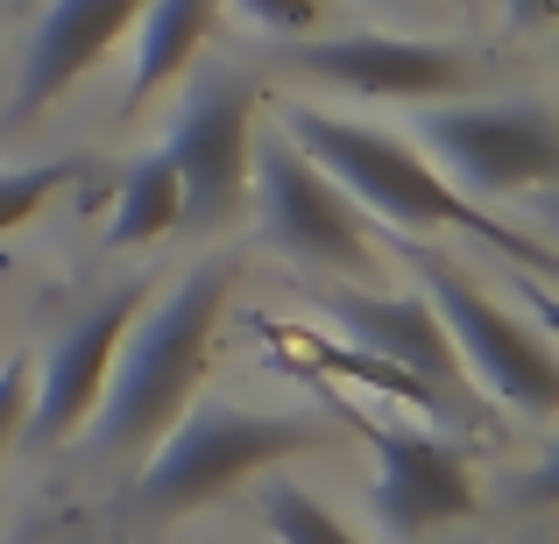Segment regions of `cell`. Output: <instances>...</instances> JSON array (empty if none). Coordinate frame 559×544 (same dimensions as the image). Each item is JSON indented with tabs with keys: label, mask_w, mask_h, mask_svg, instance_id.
Masks as SVG:
<instances>
[{
	"label": "cell",
	"mask_w": 559,
	"mask_h": 544,
	"mask_svg": "<svg viewBox=\"0 0 559 544\" xmlns=\"http://www.w3.org/2000/svg\"><path fill=\"white\" fill-rule=\"evenodd\" d=\"M22 410H28V361L8 354L0 361V460H8V446L22 438Z\"/></svg>",
	"instance_id": "18"
},
{
	"label": "cell",
	"mask_w": 559,
	"mask_h": 544,
	"mask_svg": "<svg viewBox=\"0 0 559 544\" xmlns=\"http://www.w3.org/2000/svg\"><path fill=\"white\" fill-rule=\"evenodd\" d=\"M361 438L376 452V517L390 537L418 544L439 523L475 517L481 488L453 438L425 432V424H382V418H361Z\"/></svg>",
	"instance_id": "9"
},
{
	"label": "cell",
	"mask_w": 559,
	"mask_h": 544,
	"mask_svg": "<svg viewBox=\"0 0 559 544\" xmlns=\"http://www.w3.org/2000/svg\"><path fill=\"white\" fill-rule=\"evenodd\" d=\"M284 135L298 142L382 233L390 227L396 233H467V241H489V247H503V255H518L524 269L546 276L552 255L538 247V233H524L503 205L467 198L411 135H390V128L333 113V107H284Z\"/></svg>",
	"instance_id": "1"
},
{
	"label": "cell",
	"mask_w": 559,
	"mask_h": 544,
	"mask_svg": "<svg viewBox=\"0 0 559 544\" xmlns=\"http://www.w3.org/2000/svg\"><path fill=\"white\" fill-rule=\"evenodd\" d=\"M135 14H142V0H50V8L36 14L22 78H14V121L50 113L57 99L135 28Z\"/></svg>",
	"instance_id": "12"
},
{
	"label": "cell",
	"mask_w": 559,
	"mask_h": 544,
	"mask_svg": "<svg viewBox=\"0 0 559 544\" xmlns=\"http://www.w3.org/2000/svg\"><path fill=\"white\" fill-rule=\"evenodd\" d=\"M170 164L185 184L191 227H227L248 205V149H255V99L234 71H205L170 121Z\"/></svg>",
	"instance_id": "8"
},
{
	"label": "cell",
	"mask_w": 559,
	"mask_h": 544,
	"mask_svg": "<svg viewBox=\"0 0 559 544\" xmlns=\"http://www.w3.org/2000/svg\"><path fill=\"white\" fill-rule=\"evenodd\" d=\"M227 290H234L227 262H199L164 298H142V312L128 318V333H121L107 389H99L93 418H85V432H93L99 452H150L156 438L185 418V403L199 396L205 354H213Z\"/></svg>",
	"instance_id": "2"
},
{
	"label": "cell",
	"mask_w": 559,
	"mask_h": 544,
	"mask_svg": "<svg viewBox=\"0 0 559 544\" xmlns=\"http://www.w3.org/2000/svg\"><path fill=\"white\" fill-rule=\"evenodd\" d=\"M71 178H79V164H71V156H57V164H14V170H0V233L28 227V219H36Z\"/></svg>",
	"instance_id": "16"
},
{
	"label": "cell",
	"mask_w": 559,
	"mask_h": 544,
	"mask_svg": "<svg viewBox=\"0 0 559 544\" xmlns=\"http://www.w3.org/2000/svg\"><path fill=\"white\" fill-rule=\"evenodd\" d=\"M552 8H559V0H503V22L510 28H546Z\"/></svg>",
	"instance_id": "19"
},
{
	"label": "cell",
	"mask_w": 559,
	"mask_h": 544,
	"mask_svg": "<svg viewBox=\"0 0 559 544\" xmlns=\"http://www.w3.org/2000/svg\"><path fill=\"white\" fill-rule=\"evenodd\" d=\"M219 22V0H142L135 14V71H128V113H142L164 85H178L191 71V57L205 50V36H213Z\"/></svg>",
	"instance_id": "13"
},
{
	"label": "cell",
	"mask_w": 559,
	"mask_h": 544,
	"mask_svg": "<svg viewBox=\"0 0 559 544\" xmlns=\"http://www.w3.org/2000/svg\"><path fill=\"white\" fill-rule=\"evenodd\" d=\"M284 64L298 78H319L347 99H376V107H439V99L475 93V57L453 43L425 36H326V43H290Z\"/></svg>",
	"instance_id": "7"
},
{
	"label": "cell",
	"mask_w": 559,
	"mask_h": 544,
	"mask_svg": "<svg viewBox=\"0 0 559 544\" xmlns=\"http://www.w3.org/2000/svg\"><path fill=\"white\" fill-rule=\"evenodd\" d=\"M411 142L481 205L532 198L559 178V128L538 99H439L418 107Z\"/></svg>",
	"instance_id": "5"
},
{
	"label": "cell",
	"mask_w": 559,
	"mask_h": 544,
	"mask_svg": "<svg viewBox=\"0 0 559 544\" xmlns=\"http://www.w3.org/2000/svg\"><path fill=\"white\" fill-rule=\"evenodd\" d=\"M262 523H270L276 544H361L312 488H298V481H270V488H262Z\"/></svg>",
	"instance_id": "15"
},
{
	"label": "cell",
	"mask_w": 559,
	"mask_h": 544,
	"mask_svg": "<svg viewBox=\"0 0 559 544\" xmlns=\"http://www.w3.org/2000/svg\"><path fill=\"white\" fill-rule=\"evenodd\" d=\"M333 0H234V14H241L248 28H262V36L276 43H305L319 22H326Z\"/></svg>",
	"instance_id": "17"
},
{
	"label": "cell",
	"mask_w": 559,
	"mask_h": 544,
	"mask_svg": "<svg viewBox=\"0 0 559 544\" xmlns=\"http://www.w3.org/2000/svg\"><path fill=\"white\" fill-rule=\"evenodd\" d=\"M248 198H255L270 241L284 247L290 262L319 276H376V219L347 198L298 142L276 128V135H255L248 149Z\"/></svg>",
	"instance_id": "6"
},
{
	"label": "cell",
	"mask_w": 559,
	"mask_h": 544,
	"mask_svg": "<svg viewBox=\"0 0 559 544\" xmlns=\"http://www.w3.org/2000/svg\"><path fill=\"white\" fill-rule=\"evenodd\" d=\"M312 446H319V424H305V418H276V410H248V403H185V418L142 460L135 509L170 523L185 509L234 495L241 481L276 474L284 460H298Z\"/></svg>",
	"instance_id": "3"
},
{
	"label": "cell",
	"mask_w": 559,
	"mask_h": 544,
	"mask_svg": "<svg viewBox=\"0 0 559 544\" xmlns=\"http://www.w3.org/2000/svg\"><path fill=\"white\" fill-rule=\"evenodd\" d=\"M142 298H150L142 283L99 298L79 326H64V340L43 354V367H28V410H22L28 446H64V438L85 432V418H93L99 389H107L114 354H121V333H128V318L142 312Z\"/></svg>",
	"instance_id": "10"
},
{
	"label": "cell",
	"mask_w": 559,
	"mask_h": 544,
	"mask_svg": "<svg viewBox=\"0 0 559 544\" xmlns=\"http://www.w3.org/2000/svg\"><path fill=\"white\" fill-rule=\"evenodd\" d=\"M185 227V184L170 149H150L128 164L121 191H114V219H107V247H150L164 233Z\"/></svg>",
	"instance_id": "14"
},
{
	"label": "cell",
	"mask_w": 559,
	"mask_h": 544,
	"mask_svg": "<svg viewBox=\"0 0 559 544\" xmlns=\"http://www.w3.org/2000/svg\"><path fill=\"white\" fill-rule=\"evenodd\" d=\"M319 312L347 333V354L396 367V375L425 382L432 396L461 375L447 333H439V318H432V304H425V290H390V283H369V276H361V283L355 276H326Z\"/></svg>",
	"instance_id": "11"
},
{
	"label": "cell",
	"mask_w": 559,
	"mask_h": 544,
	"mask_svg": "<svg viewBox=\"0 0 559 544\" xmlns=\"http://www.w3.org/2000/svg\"><path fill=\"white\" fill-rule=\"evenodd\" d=\"M396 262L418 276L425 304H432L439 333H447V347H453V367H461L467 382H481V396H496V403L524 410V418H552L559 361H552L546 333H538L532 318H518L510 304H496L489 290L467 269H453L447 255H432L418 233L396 241Z\"/></svg>",
	"instance_id": "4"
}]
</instances>
